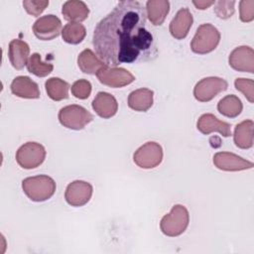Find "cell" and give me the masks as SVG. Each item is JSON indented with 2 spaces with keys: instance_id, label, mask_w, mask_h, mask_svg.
<instances>
[{
  "instance_id": "6da1fadb",
  "label": "cell",
  "mask_w": 254,
  "mask_h": 254,
  "mask_svg": "<svg viewBox=\"0 0 254 254\" xmlns=\"http://www.w3.org/2000/svg\"><path fill=\"white\" fill-rule=\"evenodd\" d=\"M146 21V8L139 1H120L94 29L96 55L108 66L149 60L154 41Z\"/></svg>"
},
{
  "instance_id": "7a4b0ae2",
  "label": "cell",
  "mask_w": 254,
  "mask_h": 254,
  "mask_svg": "<svg viewBox=\"0 0 254 254\" xmlns=\"http://www.w3.org/2000/svg\"><path fill=\"white\" fill-rule=\"evenodd\" d=\"M55 181L46 175L29 177L22 181V189L25 194L33 201H45L51 198L56 191Z\"/></svg>"
},
{
  "instance_id": "3957f363",
  "label": "cell",
  "mask_w": 254,
  "mask_h": 254,
  "mask_svg": "<svg viewBox=\"0 0 254 254\" xmlns=\"http://www.w3.org/2000/svg\"><path fill=\"white\" fill-rule=\"evenodd\" d=\"M190 222V214L186 206L176 204L172 207L170 213L163 216L160 222L161 231L170 237H176L183 234Z\"/></svg>"
},
{
  "instance_id": "277c9868",
  "label": "cell",
  "mask_w": 254,
  "mask_h": 254,
  "mask_svg": "<svg viewBox=\"0 0 254 254\" xmlns=\"http://www.w3.org/2000/svg\"><path fill=\"white\" fill-rule=\"evenodd\" d=\"M219 41L220 33L213 25L201 24L190 42V49L195 54L205 55L212 52L218 46Z\"/></svg>"
},
{
  "instance_id": "5b68a950",
  "label": "cell",
  "mask_w": 254,
  "mask_h": 254,
  "mask_svg": "<svg viewBox=\"0 0 254 254\" xmlns=\"http://www.w3.org/2000/svg\"><path fill=\"white\" fill-rule=\"evenodd\" d=\"M60 123L71 130H81L93 120V115L84 107L76 104L67 105L59 111Z\"/></svg>"
},
{
  "instance_id": "8992f818",
  "label": "cell",
  "mask_w": 254,
  "mask_h": 254,
  "mask_svg": "<svg viewBox=\"0 0 254 254\" xmlns=\"http://www.w3.org/2000/svg\"><path fill=\"white\" fill-rule=\"evenodd\" d=\"M46 158V150L43 145L37 142H27L22 145L16 153L18 165L26 170L39 167Z\"/></svg>"
},
{
  "instance_id": "52a82bcc",
  "label": "cell",
  "mask_w": 254,
  "mask_h": 254,
  "mask_svg": "<svg viewBox=\"0 0 254 254\" xmlns=\"http://www.w3.org/2000/svg\"><path fill=\"white\" fill-rule=\"evenodd\" d=\"M228 83L225 79L217 76H208L199 80L194 88L193 95L200 102H207L213 99L217 94L226 90Z\"/></svg>"
},
{
  "instance_id": "ba28073f",
  "label": "cell",
  "mask_w": 254,
  "mask_h": 254,
  "mask_svg": "<svg viewBox=\"0 0 254 254\" xmlns=\"http://www.w3.org/2000/svg\"><path fill=\"white\" fill-rule=\"evenodd\" d=\"M133 160L142 169H153L161 164L163 149L157 142H147L134 153Z\"/></svg>"
},
{
  "instance_id": "9c48e42d",
  "label": "cell",
  "mask_w": 254,
  "mask_h": 254,
  "mask_svg": "<svg viewBox=\"0 0 254 254\" xmlns=\"http://www.w3.org/2000/svg\"><path fill=\"white\" fill-rule=\"evenodd\" d=\"M96 76L102 84L114 88L123 87L132 83L135 80L134 75L127 69L123 67L108 65L102 67L96 73Z\"/></svg>"
},
{
  "instance_id": "30bf717a",
  "label": "cell",
  "mask_w": 254,
  "mask_h": 254,
  "mask_svg": "<svg viewBox=\"0 0 254 254\" xmlns=\"http://www.w3.org/2000/svg\"><path fill=\"white\" fill-rule=\"evenodd\" d=\"M35 36L42 41H51L62 32V21L55 15L40 17L33 25Z\"/></svg>"
},
{
  "instance_id": "8fae6325",
  "label": "cell",
  "mask_w": 254,
  "mask_h": 254,
  "mask_svg": "<svg viewBox=\"0 0 254 254\" xmlns=\"http://www.w3.org/2000/svg\"><path fill=\"white\" fill-rule=\"evenodd\" d=\"M92 186L84 181H74L67 185L64 192L66 202L71 206L86 204L92 195Z\"/></svg>"
},
{
  "instance_id": "7c38bea8",
  "label": "cell",
  "mask_w": 254,
  "mask_h": 254,
  "mask_svg": "<svg viewBox=\"0 0 254 254\" xmlns=\"http://www.w3.org/2000/svg\"><path fill=\"white\" fill-rule=\"evenodd\" d=\"M229 65L242 72H254V51L248 46H240L235 48L228 58Z\"/></svg>"
},
{
  "instance_id": "4fadbf2b",
  "label": "cell",
  "mask_w": 254,
  "mask_h": 254,
  "mask_svg": "<svg viewBox=\"0 0 254 254\" xmlns=\"http://www.w3.org/2000/svg\"><path fill=\"white\" fill-rule=\"evenodd\" d=\"M214 166L222 171L238 172L253 168V163L233 153L218 152L213 156Z\"/></svg>"
},
{
  "instance_id": "5bb4252c",
  "label": "cell",
  "mask_w": 254,
  "mask_h": 254,
  "mask_svg": "<svg viewBox=\"0 0 254 254\" xmlns=\"http://www.w3.org/2000/svg\"><path fill=\"white\" fill-rule=\"evenodd\" d=\"M196 128L204 135H208L213 132H218L223 137H229L231 135L230 124L219 120L211 113L202 114L196 122Z\"/></svg>"
},
{
  "instance_id": "9a60e30c",
  "label": "cell",
  "mask_w": 254,
  "mask_h": 254,
  "mask_svg": "<svg viewBox=\"0 0 254 254\" xmlns=\"http://www.w3.org/2000/svg\"><path fill=\"white\" fill-rule=\"evenodd\" d=\"M193 19L190 11L188 8L180 9L170 23V33L177 40L185 39L192 25Z\"/></svg>"
},
{
  "instance_id": "2e32d148",
  "label": "cell",
  "mask_w": 254,
  "mask_h": 254,
  "mask_svg": "<svg viewBox=\"0 0 254 254\" xmlns=\"http://www.w3.org/2000/svg\"><path fill=\"white\" fill-rule=\"evenodd\" d=\"M92 108L98 116L107 119L116 114L118 110V103L112 94L99 91L92 101Z\"/></svg>"
},
{
  "instance_id": "e0dca14e",
  "label": "cell",
  "mask_w": 254,
  "mask_h": 254,
  "mask_svg": "<svg viewBox=\"0 0 254 254\" xmlns=\"http://www.w3.org/2000/svg\"><path fill=\"white\" fill-rule=\"evenodd\" d=\"M10 88L14 95L21 98L34 99L40 97V89L38 84L26 75L16 76L13 79Z\"/></svg>"
},
{
  "instance_id": "ac0fdd59",
  "label": "cell",
  "mask_w": 254,
  "mask_h": 254,
  "mask_svg": "<svg viewBox=\"0 0 254 254\" xmlns=\"http://www.w3.org/2000/svg\"><path fill=\"white\" fill-rule=\"evenodd\" d=\"M30 54L29 45L19 39H14L9 44L8 56L11 64L16 69H23L28 63Z\"/></svg>"
},
{
  "instance_id": "d6986e66",
  "label": "cell",
  "mask_w": 254,
  "mask_h": 254,
  "mask_svg": "<svg viewBox=\"0 0 254 254\" xmlns=\"http://www.w3.org/2000/svg\"><path fill=\"white\" fill-rule=\"evenodd\" d=\"M64 18L69 22L79 23L84 21L89 15L87 5L80 0H68L64 3L62 8Z\"/></svg>"
},
{
  "instance_id": "ffe728a7",
  "label": "cell",
  "mask_w": 254,
  "mask_h": 254,
  "mask_svg": "<svg viewBox=\"0 0 254 254\" xmlns=\"http://www.w3.org/2000/svg\"><path fill=\"white\" fill-rule=\"evenodd\" d=\"M169 11L170 2L167 0H149L146 2L147 17L154 26L162 25Z\"/></svg>"
},
{
  "instance_id": "44dd1931",
  "label": "cell",
  "mask_w": 254,
  "mask_h": 254,
  "mask_svg": "<svg viewBox=\"0 0 254 254\" xmlns=\"http://www.w3.org/2000/svg\"><path fill=\"white\" fill-rule=\"evenodd\" d=\"M154 92L148 88H139L132 91L128 96V106L140 112H145L153 105Z\"/></svg>"
},
{
  "instance_id": "7402d4cb",
  "label": "cell",
  "mask_w": 254,
  "mask_h": 254,
  "mask_svg": "<svg viewBox=\"0 0 254 254\" xmlns=\"http://www.w3.org/2000/svg\"><path fill=\"white\" fill-rule=\"evenodd\" d=\"M79 69L87 74H96L106 64L91 50H83L77 58Z\"/></svg>"
},
{
  "instance_id": "603a6c76",
  "label": "cell",
  "mask_w": 254,
  "mask_h": 254,
  "mask_svg": "<svg viewBox=\"0 0 254 254\" xmlns=\"http://www.w3.org/2000/svg\"><path fill=\"white\" fill-rule=\"evenodd\" d=\"M253 127L252 120H244L235 126L233 140L238 148L249 149L253 146Z\"/></svg>"
},
{
  "instance_id": "cb8c5ba5",
  "label": "cell",
  "mask_w": 254,
  "mask_h": 254,
  "mask_svg": "<svg viewBox=\"0 0 254 254\" xmlns=\"http://www.w3.org/2000/svg\"><path fill=\"white\" fill-rule=\"evenodd\" d=\"M48 96L55 100L60 101L68 97L69 84L60 77H51L45 83Z\"/></svg>"
},
{
  "instance_id": "d4e9b609",
  "label": "cell",
  "mask_w": 254,
  "mask_h": 254,
  "mask_svg": "<svg viewBox=\"0 0 254 254\" xmlns=\"http://www.w3.org/2000/svg\"><path fill=\"white\" fill-rule=\"evenodd\" d=\"M242 108L243 105L241 100L233 94L226 95L225 97L220 99L217 104V110L219 111V113L229 118L237 117L241 113Z\"/></svg>"
},
{
  "instance_id": "484cf974",
  "label": "cell",
  "mask_w": 254,
  "mask_h": 254,
  "mask_svg": "<svg viewBox=\"0 0 254 254\" xmlns=\"http://www.w3.org/2000/svg\"><path fill=\"white\" fill-rule=\"evenodd\" d=\"M86 35V30L85 27L76 22H69L66 24L64 29L62 30V37L63 40L71 45H76L82 42Z\"/></svg>"
},
{
  "instance_id": "4316f807",
  "label": "cell",
  "mask_w": 254,
  "mask_h": 254,
  "mask_svg": "<svg viewBox=\"0 0 254 254\" xmlns=\"http://www.w3.org/2000/svg\"><path fill=\"white\" fill-rule=\"evenodd\" d=\"M27 68L29 72L35 74L36 76L45 77L53 71L54 65L51 63L42 62L40 54L34 53L29 58V61L27 63Z\"/></svg>"
},
{
  "instance_id": "83f0119b",
  "label": "cell",
  "mask_w": 254,
  "mask_h": 254,
  "mask_svg": "<svg viewBox=\"0 0 254 254\" xmlns=\"http://www.w3.org/2000/svg\"><path fill=\"white\" fill-rule=\"evenodd\" d=\"M235 88L242 92L246 99L253 103L254 102V81L250 78H236L234 81Z\"/></svg>"
},
{
  "instance_id": "f1b7e54d",
  "label": "cell",
  "mask_w": 254,
  "mask_h": 254,
  "mask_svg": "<svg viewBox=\"0 0 254 254\" xmlns=\"http://www.w3.org/2000/svg\"><path fill=\"white\" fill-rule=\"evenodd\" d=\"M71 93L78 99H86L91 93V83L86 79H78L70 87Z\"/></svg>"
},
{
  "instance_id": "f546056e",
  "label": "cell",
  "mask_w": 254,
  "mask_h": 254,
  "mask_svg": "<svg viewBox=\"0 0 254 254\" xmlns=\"http://www.w3.org/2000/svg\"><path fill=\"white\" fill-rule=\"evenodd\" d=\"M215 6L213 8L214 13L220 19H228L234 14V5L235 1H224L219 0L214 3Z\"/></svg>"
},
{
  "instance_id": "4dcf8cb0",
  "label": "cell",
  "mask_w": 254,
  "mask_h": 254,
  "mask_svg": "<svg viewBox=\"0 0 254 254\" xmlns=\"http://www.w3.org/2000/svg\"><path fill=\"white\" fill-rule=\"evenodd\" d=\"M49 1L47 0H26L23 1V6L28 14L32 16H40L43 11L48 7Z\"/></svg>"
},
{
  "instance_id": "1f68e13d",
  "label": "cell",
  "mask_w": 254,
  "mask_h": 254,
  "mask_svg": "<svg viewBox=\"0 0 254 254\" xmlns=\"http://www.w3.org/2000/svg\"><path fill=\"white\" fill-rule=\"evenodd\" d=\"M239 15L242 22L248 23L254 19V0H242L239 3Z\"/></svg>"
},
{
  "instance_id": "d6a6232c",
  "label": "cell",
  "mask_w": 254,
  "mask_h": 254,
  "mask_svg": "<svg viewBox=\"0 0 254 254\" xmlns=\"http://www.w3.org/2000/svg\"><path fill=\"white\" fill-rule=\"evenodd\" d=\"M193 5L199 9V10H204V9H207L209 6H211L212 4H214L215 2L214 1H192Z\"/></svg>"
}]
</instances>
